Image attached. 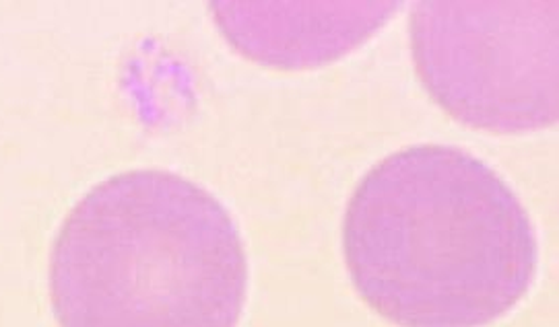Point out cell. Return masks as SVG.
<instances>
[{
  "mask_svg": "<svg viewBox=\"0 0 559 327\" xmlns=\"http://www.w3.org/2000/svg\"><path fill=\"white\" fill-rule=\"evenodd\" d=\"M415 71L461 124L496 134L559 118V2H419L409 19Z\"/></svg>",
  "mask_w": 559,
  "mask_h": 327,
  "instance_id": "cell-3",
  "label": "cell"
},
{
  "mask_svg": "<svg viewBox=\"0 0 559 327\" xmlns=\"http://www.w3.org/2000/svg\"><path fill=\"white\" fill-rule=\"evenodd\" d=\"M246 296L236 220L205 187L162 169L97 183L52 247L60 327H238Z\"/></svg>",
  "mask_w": 559,
  "mask_h": 327,
  "instance_id": "cell-2",
  "label": "cell"
},
{
  "mask_svg": "<svg viewBox=\"0 0 559 327\" xmlns=\"http://www.w3.org/2000/svg\"><path fill=\"white\" fill-rule=\"evenodd\" d=\"M355 291L399 327H485L528 294L539 243L521 198L463 148L409 146L373 165L343 220Z\"/></svg>",
  "mask_w": 559,
  "mask_h": 327,
  "instance_id": "cell-1",
  "label": "cell"
},
{
  "mask_svg": "<svg viewBox=\"0 0 559 327\" xmlns=\"http://www.w3.org/2000/svg\"><path fill=\"white\" fill-rule=\"evenodd\" d=\"M222 36L243 58L277 71L341 60L384 27L399 2H213Z\"/></svg>",
  "mask_w": 559,
  "mask_h": 327,
  "instance_id": "cell-4",
  "label": "cell"
}]
</instances>
